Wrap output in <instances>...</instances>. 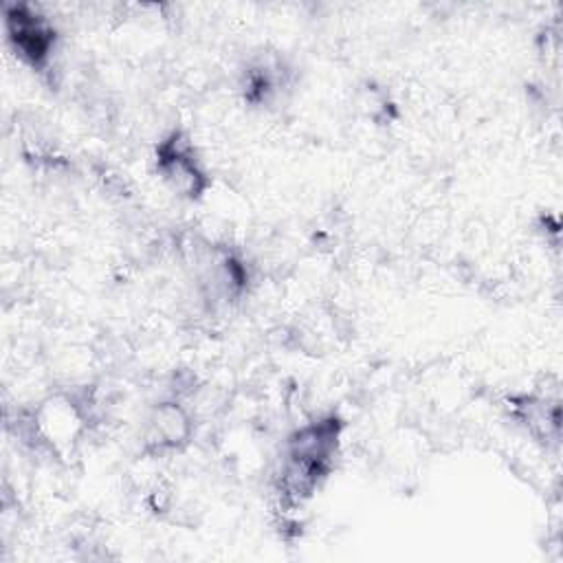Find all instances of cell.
Returning <instances> with one entry per match:
<instances>
[{
  "mask_svg": "<svg viewBox=\"0 0 563 563\" xmlns=\"http://www.w3.org/2000/svg\"><path fill=\"white\" fill-rule=\"evenodd\" d=\"M9 42L22 59L33 66H42L55 44L53 24L29 4H13L4 13Z\"/></svg>",
  "mask_w": 563,
  "mask_h": 563,
  "instance_id": "2",
  "label": "cell"
},
{
  "mask_svg": "<svg viewBox=\"0 0 563 563\" xmlns=\"http://www.w3.org/2000/svg\"><path fill=\"white\" fill-rule=\"evenodd\" d=\"M150 429V438L158 442V446H178L189 435V418L178 405L165 402L156 409Z\"/></svg>",
  "mask_w": 563,
  "mask_h": 563,
  "instance_id": "4",
  "label": "cell"
},
{
  "mask_svg": "<svg viewBox=\"0 0 563 563\" xmlns=\"http://www.w3.org/2000/svg\"><path fill=\"white\" fill-rule=\"evenodd\" d=\"M339 442V422L325 418L299 429L284 453L279 490L290 501H301L312 495L319 482L328 475Z\"/></svg>",
  "mask_w": 563,
  "mask_h": 563,
  "instance_id": "1",
  "label": "cell"
},
{
  "mask_svg": "<svg viewBox=\"0 0 563 563\" xmlns=\"http://www.w3.org/2000/svg\"><path fill=\"white\" fill-rule=\"evenodd\" d=\"M156 167L167 185L189 198H196L205 185V172L194 156V147L180 132H172L165 141H161L156 150Z\"/></svg>",
  "mask_w": 563,
  "mask_h": 563,
  "instance_id": "3",
  "label": "cell"
}]
</instances>
